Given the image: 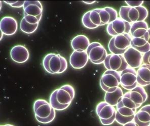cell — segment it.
I'll return each instance as SVG.
<instances>
[{"label": "cell", "mask_w": 150, "mask_h": 126, "mask_svg": "<svg viewBox=\"0 0 150 126\" xmlns=\"http://www.w3.org/2000/svg\"><path fill=\"white\" fill-rule=\"evenodd\" d=\"M148 24L146 21H139L131 24L130 34L132 37L131 46L144 54L150 50L149 43L150 35Z\"/></svg>", "instance_id": "obj_1"}, {"label": "cell", "mask_w": 150, "mask_h": 126, "mask_svg": "<svg viewBox=\"0 0 150 126\" xmlns=\"http://www.w3.org/2000/svg\"><path fill=\"white\" fill-rule=\"evenodd\" d=\"M34 111L36 120L42 124H49L54 120L56 116L55 110L50 103L44 99H39L35 101Z\"/></svg>", "instance_id": "obj_2"}, {"label": "cell", "mask_w": 150, "mask_h": 126, "mask_svg": "<svg viewBox=\"0 0 150 126\" xmlns=\"http://www.w3.org/2000/svg\"><path fill=\"white\" fill-rule=\"evenodd\" d=\"M119 14L120 18L132 24L145 21L148 16L149 12L146 8L143 6L136 8L123 6L120 7Z\"/></svg>", "instance_id": "obj_3"}, {"label": "cell", "mask_w": 150, "mask_h": 126, "mask_svg": "<svg viewBox=\"0 0 150 126\" xmlns=\"http://www.w3.org/2000/svg\"><path fill=\"white\" fill-rule=\"evenodd\" d=\"M132 37L130 34L117 35L111 38L108 45L111 54L123 55L131 46Z\"/></svg>", "instance_id": "obj_4"}, {"label": "cell", "mask_w": 150, "mask_h": 126, "mask_svg": "<svg viewBox=\"0 0 150 126\" xmlns=\"http://www.w3.org/2000/svg\"><path fill=\"white\" fill-rule=\"evenodd\" d=\"M100 83L105 92L114 91L120 84V73L107 70L102 75Z\"/></svg>", "instance_id": "obj_5"}, {"label": "cell", "mask_w": 150, "mask_h": 126, "mask_svg": "<svg viewBox=\"0 0 150 126\" xmlns=\"http://www.w3.org/2000/svg\"><path fill=\"white\" fill-rule=\"evenodd\" d=\"M86 52L89 59L95 64H101L104 63L108 55L103 46L96 41L90 43Z\"/></svg>", "instance_id": "obj_6"}, {"label": "cell", "mask_w": 150, "mask_h": 126, "mask_svg": "<svg viewBox=\"0 0 150 126\" xmlns=\"http://www.w3.org/2000/svg\"><path fill=\"white\" fill-rule=\"evenodd\" d=\"M103 64L107 70L119 73L129 68L123 55L108 54Z\"/></svg>", "instance_id": "obj_7"}, {"label": "cell", "mask_w": 150, "mask_h": 126, "mask_svg": "<svg viewBox=\"0 0 150 126\" xmlns=\"http://www.w3.org/2000/svg\"><path fill=\"white\" fill-rule=\"evenodd\" d=\"M131 24L118 17L114 21L109 23L107 27L108 34L112 37L124 34H130Z\"/></svg>", "instance_id": "obj_8"}, {"label": "cell", "mask_w": 150, "mask_h": 126, "mask_svg": "<svg viewBox=\"0 0 150 126\" xmlns=\"http://www.w3.org/2000/svg\"><path fill=\"white\" fill-rule=\"evenodd\" d=\"M120 85L128 91L139 85L137 71L133 68H128L120 73Z\"/></svg>", "instance_id": "obj_9"}, {"label": "cell", "mask_w": 150, "mask_h": 126, "mask_svg": "<svg viewBox=\"0 0 150 126\" xmlns=\"http://www.w3.org/2000/svg\"><path fill=\"white\" fill-rule=\"evenodd\" d=\"M116 109L105 102H101L96 107V113L101 124L105 125L108 120L116 118Z\"/></svg>", "instance_id": "obj_10"}, {"label": "cell", "mask_w": 150, "mask_h": 126, "mask_svg": "<svg viewBox=\"0 0 150 126\" xmlns=\"http://www.w3.org/2000/svg\"><path fill=\"white\" fill-rule=\"evenodd\" d=\"M129 68L137 69L143 64V54L132 46L123 55Z\"/></svg>", "instance_id": "obj_11"}, {"label": "cell", "mask_w": 150, "mask_h": 126, "mask_svg": "<svg viewBox=\"0 0 150 126\" xmlns=\"http://www.w3.org/2000/svg\"><path fill=\"white\" fill-rule=\"evenodd\" d=\"M56 90V98L62 105H69L75 97V89L70 85H64Z\"/></svg>", "instance_id": "obj_12"}, {"label": "cell", "mask_w": 150, "mask_h": 126, "mask_svg": "<svg viewBox=\"0 0 150 126\" xmlns=\"http://www.w3.org/2000/svg\"><path fill=\"white\" fill-rule=\"evenodd\" d=\"M49 67L52 74H62L68 68V62L59 54H53L49 62Z\"/></svg>", "instance_id": "obj_13"}, {"label": "cell", "mask_w": 150, "mask_h": 126, "mask_svg": "<svg viewBox=\"0 0 150 126\" xmlns=\"http://www.w3.org/2000/svg\"><path fill=\"white\" fill-rule=\"evenodd\" d=\"M86 51L74 50L69 57V63L75 69H81L86 65L89 60Z\"/></svg>", "instance_id": "obj_14"}, {"label": "cell", "mask_w": 150, "mask_h": 126, "mask_svg": "<svg viewBox=\"0 0 150 126\" xmlns=\"http://www.w3.org/2000/svg\"><path fill=\"white\" fill-rule=\"evenodd\" d=\"M127 92L130 98L136 104L138 108L146 102L148 97L144 87L140 85L137 86Z\"/></svg>", "instance_id": "obj_15"}, {"label": "cell", "mask_w": 150, "mask_h": 126, "mask_svg": "<svg viewBox=\"0 0 150 126\" xmlns=\"http://www.w3.org/2000/svg\"><path fill=\"white\" fill-rule=\"evenodd\" d=\"M10 56L13 61L21 64L26 62L28 60L30 54L26 47L22 45H17L12 48Z\"/></svg>", "instance_id": "obj_16"}, {"label": "cell", "mask_w": 150, "mask_h": 126, "mask_svg": "<svg viewBox=\"0 0 150 126\" xmlns=\"http://www.w3.org/2000/svg\"><path fill=\"white\" fill-rule=\"evenodd\" d=\"M18 24L17 21L12 17H4L0 22V29L5 35H13L17 32Z\"/></svg>", "instance_id": "obj_17"}, {"label": "cell", "mask_w": 150, "mask_h": 126, "mask_svg": "<svg viewBox=\"0 0 150 126\" xmlns=\"http://www.w3.org/2000/svg\"><path fill=\"white\" fill-rule=\"evenodd\" d=\"M133 121L139 126H149L150 125V104L143 106L135 113Z\"/></svg>", "instance_id": "obj_18"}, {"label": "cell", "mask_w": 150, "mask_h": 126, "mask_svg": "<svg viewBox=\"0 0 150 126\" xmlns=\"http://www.w3.org/2000/svg\"><path fill=\"white\" fill-rule=\"evenodd\" d=\"M24 15L38 16L43 14V6L38 1H25L23 6Z\"/></svg>", "instance_id": "obj_19"}, {"label": "cell", "mask_w": 150, "mask_h": 126, "mask_svg": "<svg viewBox=\"0 0 150 126\" xmlns=\"http://www.w3.org/2000/svg\"><path fill=\"white\" fill-rule=\"evenodd\" d=\"M139 85L144 87L150 85V66L142 64L137 71Z\"/></svg>", "instance_id": "obj_20"}, {"label": "cell", "mask_w": 150, "mask_h": 126, "mask_svg": "<svg viewBox=\"0 0 150 126\" xmlns=\"http://www.w3.org/2000/svg\"><path fill=\"white\" fill-rule=\"evenodd\" d=\"M90 44L88 37L82 34L75 36L71 41V48L74 50L86 51Z\"/></svg>", "instance_id": "obj_21"}, {"label": "cell", "mask_w": 150, "mask_h": 126, "mask_svg": "<svg viewBox=\"0 0 150 126\" xmlns=\"http://www.w3.org/2000/svg\"><path fill=\"white\" fill-rule=\"evenodd\" d=\"M124 93L121 87L119 86L114 91L111 92H105V102L115 106H116L121 99L123 96Z\"/></svg>", "instance_id": "obj_22"}, {"label": "cell", "mask_w": 150, "mask_h": 126, "mask_svg": "<svg viewBox=\"0 0 150 126\" xmlns=\"http://www.w3.org/2000/svg\"><path fill=\"white\" fill-rule=\"evenodd\" d=\"M39 26V23L31 24L28 22L23 17L21 21L20 28L22 32L26 34H32L36 32Z\"/></svg>", "instance_id": "obj_23"}, {"label": "cell", "mask_w": 150, "mask_h": 126, "mask_svg": "<svg viewBox=\"0 0 150 126\" xmlns=\"http://www.w3.org/2000/svg\"><path fill=\"white\" fill-rule=\"evenodd\" d=\"M116 111L120 115L126 117L135 115L137 112V109H130L127 108L123 106L120 102L116 106Z\"/></svg>", "instance_id": "obj_24"}, {"label": "cell", "mask_w": 150, "mask_h": 126, "mask_svg": "<svg viewBox=\"0 0 150 126\" xmlns=\"http://www.w3.org/2000/svg\"><path fill=\"white\" fill-rule=\"evenodd\" d=\"M49 103L55 110L57 111H64L67 109L69 105H62L58 102L56 98V90H55L50 95Z\"/></svg>", "instance_id": "obj_25"}, {"label": "cell", "mask_w": 150, "mask_h": 126, "mask_svg": "<svg viewBox=\"0 0 150 126\" xmlns=\"http://www.w3.org/2000/svg\"><path fill=\"white\" fill-rule=\"evenodd\" d=\"M120 102L122 103L123 106L127 108H129L130 109H138L137 106H136V104L130 98L127 92L124 94Z\"/></svg>", "instance_id": "obj_26"}, {"label": "cell", "mask_w": 150, "mask_h": 126, "mask_svg": "<svg viewBox=\"0 0 150 126\" xmlns=\"http://www.w3.org/2000/svg\"><path fill=\"white\" fill-rule=\"evenodd\" d=\"M90 19L92 24L97 27L101 26V19L97 9L90 10Z\"/></svg>", "instance_id": "obj_27"}, {"label": "cell", "mask_w": 150, "mask_h": 126, "mask_svg": "<svg viewBox=\"0 0 150 126\" xmlns=\"http://www.w3.org/2000/svg\"><path fill=\"white\" fill-rule=\"evenodd\" d=\"M90 11H89L87 12L86 13H85L84 15L83 16L82 21L83 25L86 28L90 29H93L98 28V27L92 24L91 21L90 20Z\"/></svg>", "instance_id": "obj_28"}, {"label": "cell", "mask_w": 150, "mask_h": 126, "mask_svg": "<svg viewBox=\"0 0 150 126\" xmlns=\"http://www.w3.org/2000/svg\"><path fill=\"white\" fill-rule=\"evenodd\" d=\"M134 116H135V115H133L132 116H130V117H124V116H122L121 115H120L117 111H116L115 121H116L119 124L123 126L126 124H127L128 123L133 121Z\"/></svg>", "instance_id": "obj_29"}, {"label": "cell", "mask_w": 150, "mask_h": 126, "mask_svg": "<svg viewBox=\"0 0 150 126\" xmlns=\"http://www.w3.org/2000/svg\"><path fill=\"white\" fill-rule=\"evenodd\" d=\"M42 16V14L37 17L34 16H30V15H24V18L25 19V20L31 24L39 23V22L41 19Z\"/></svg>", "instance_id": "obj_30"}, {"label": "cell", "mask_w": 150, "mask_h": 126, "mask_svg": "<svg viewBox=\"0 0 150 126\" xmlns=\"http://www.w3.org/2000/svg\"><path fill=\"white\" fill-rule=\"evenodd\" d=\"M53 54H54L53 53L47 54V55L44 57V59L43 60V66L44 68L46 71H47V72L49 73L50 74H52V72L49 68V62L51 57H52L53 55Z\"/></svg>", "instance_id": "obj_31"}, {"label": "cell", "mask_w": 150, "mask_h": 126, "mask_svg": "<svg viewBox=\"0 0 150 126\" xmlns=\"http://www.w3.org/2000/svg\"><path fill=\"white\" fill-rule=\"evenodd\" d=\"M127 6L130 7H139L142 6L144 1H125Z\"/></svg>", "instance_id": "obj_32"}, {"label": "cell", "mask_w": 150, "mask_h": 126, "mask_svg": "<svg viewBox=\"0 0 150 126\" xmlns=\"http://www.w3.org/2000/svg\"><path fill=\"white\" fill-rule=\"evenodd\" d=\"M143 64L150 66V50L143 55Z\"/></svg>", "instance_id": "obj_33"}, {"label": "cell", "mask_w": 150, "mask_h": 126, "mask_svg": "<svg viewBox=\"0 0 150 126\" xmlns=\"http://www.w3.org/2000/svg\"><path fill=\"white\" fill-rule=\"evenodd\" d=\"M25 2V1H17L16 3L12 4L10 6L14 8H21L22 7H23Z\"/></svg>", "instance_id": "obj_34"}, {"label": "cell", "mask_w": 150, "mask_h": 126, "mask_svg": "<svg viewBox=\"0 0 150 126\" xmlns=\"http://www.w3.org/2000/svg\"><path fill=\"white\" fill-rule=\"evenodd\" d=\"M123 126H139L134 121L128 123L127 124H126Z\"/></svg>", "instance_id": "obj_35"}, {"label": "cell", "mask_w": 150, "mask_h": 126, "mask_svg": "<svg viewBox=\"0 0 150 126\" xmlns=\"http://www.w3.org/2000/svg\"><path fill=\"white\" fill-rule=\"evenodd\" d=\"M5 3H6V4H9L10 5H11L12 4H15L17 1H4Z\"/></svg>", "instance_id": "obj_36"}, {"label": "cell", "mask_w": 150, "mask_h": 126, "mask_svg": "<svg viewBox=\"0 0 150 126\" xmlns=\"http://www.w3.org/2000/svg\"><path fill=\"white\" fill-rule=\"evenodd\" d=\"M96 1H83V3H84L85 4H92L94 3H96Z\"/></svg>", "instance_id": "obj_37"}, {"label": "cell", "mask_w": 150, "mask_h": 126, "mask_svg": "<svg viewBox=\"0 0 150 126\" xmlns=\"http://www.w3.org/2000/svg\"><path fill=\"white\" fill-rule=\"evenodd\" d=\"M148 32L149 33V35H150V37H149V43H150V28H149Z\"/></svg>", "instance_id": "obj_38"}, {"label": "cell", "mask_w": 150, "mask_h": 126, "mask_svg": "<svg viewBox=\"0 0 150 126\" xmlns=\"http://www.w3.org/2000/svg\"><path fill=\"white\" fill-rule=\"evenodd\" d=\"M0 126H14L12 125L11 124H6L5 125H1Z\"/></svg>", "instance_id": "obj_39"}, {"label": "cell", "mask_w": 150, "mask_h": 126, "mask_svg": "<svg viewBox=\"0 0 150 126\" xmlns=\"http://www.w3.org/2000/svg\"></svg>", "instance_id": "obj_40"}]
</instances>
